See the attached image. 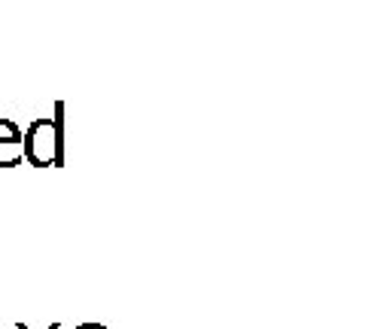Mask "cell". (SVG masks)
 Segmentation results:
<instances>
[{
  "mask_svg": "<svg viewBox=\"0 0 365 329\" xmlns=\"http://www.w3.org/2000/svg\"><path fill=\"white\" fill-rule=\"evenodd\" d=\"M73 329H107L104 323H79V326H73Z\"/></svg>",
  "mask_w": 365,
  "mask_h": 329,
  "instance_id": "3957f363",
  "label": "cell"
},
{
  "mask_svg": "<svg viewBox=\"0 0 365 329\" xmlns=\"http://www.w3.org/2000/svg\"><path fill=\"white\" fill-rule=\"evenodd\" d=\"M16 329H31V326H28V323H19ZM46 329H61V323H49V326H46Z\"/></svg>",
  "mask_w": 365,
  "mask_h": 329,
  "instance_id": "277c9868",
  "label": "cell"
},
{
  "mask_svg": "<svg viewBox=\"0 0 365 329\" xmlns=\"http://www.w3.org/2000/svg\"><path fill=\"white\" fill-rule=\"evenodd\" d=\"M21 162V128L13 119L0 116V168H19Z\"/></svg>",
  "mask_w": 365,
  "mask_h": 329,
  "instance_id": "7a4b0ae2",
  "label": "cell"
},
{
  "mask_svg": "<svg viewBox=\"0 0 365 329\" xmlns=\"http://www.w3.org/2000/svg\"><path fill=\"white\" fill-rule=\"evenodd\" d=\"M21 156L31 168H64V104L52 116H40L21 131Z\"/></svg>",
  "mask_w": 365,
  "mask_h": 329,
  "instance_id": "6da1fadb",
  "label": "cell"
}]
</instances>
